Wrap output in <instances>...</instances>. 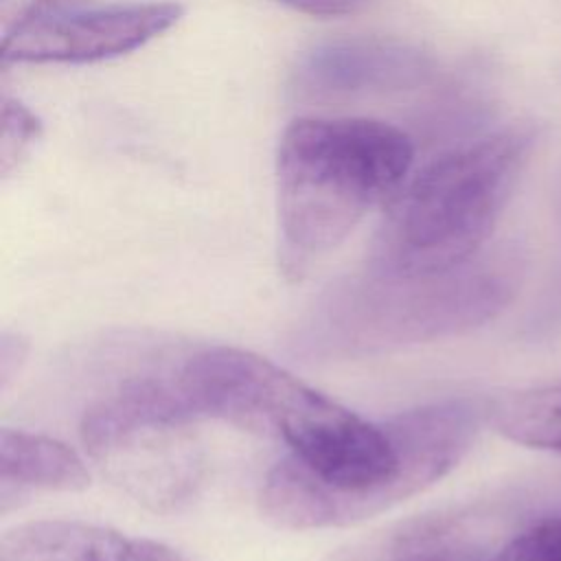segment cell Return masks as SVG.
I'll return each mask as SVG.
<instances>
[{"label": "cell", "mask_w": 561, "mask_h": 561, "mask_svg": "<svg viewBox=\"0 0 561 561\" xmlns=\"http://www.w3.org/2000/svg\"><path fill=\"white\" fill-rule=\"evenodd\" d=\"M522 274L513 254L473 256L419 276L368 267L322 291L294 327L289 346L311 362H342L460 335L504 311Z\"/></svg>", "instance_id": "1"}, {"label": "cell", "mask_w": 561, "mask_h": 561, "mask_svg": "<svg viewBox=\"0 0 561 561\" xmlns=\"http://www.w3.org/2000/svg\"><path fill=\"white\" fill-rule=\"evenodd\" d=\"M414 147L375 118H296L276 153L278 263L302 278L364 215L405 184Z\"/></svg>", "instance_id": "2"}, {"label": "cell", "mask_w": 561, "mask_h": 561, "mask_svg": "<svg viewBox=\"0 0 561 561\" xmlns=\"http://www.w3.org/2000/svg\"><path fill=\"white\" fill-rule=\"evenodd\" d=\"M530 145L533 129L513 125L427 162L390 199L370 270L419 276L478 256Z\"/></svg>", "instance_id": "3"}, {"label": "cell", "mask_w": 561, "mask_h": 561, "mask_svg": "<svg viewBox=\"0 0 561 561\" xmlns=\"http://www.w3.org/2000/svg\"><path fill=\"white\" fill-rule=\"evenodd\" d=\"M195 421L173 373L136 375L85 410L81 440L118 489L167 513L186 504L202 480Z\"/></svg>", "instance_id": "4"}, {"label": "cell", "mask_w": 561, "mask_h": 561, "mask_svg": "<svg viewBox=\"0 0 561 561\" xmlns=\"http://www.w3.org/2000/svg\"><path fill=\"white\" fill-rule=\"evenodd\" d=\"M184 15L178 2L72 9L2 37V64H90L131 53Z\"/></svg>", "instance_id": "5"}, {"label": "cell", "mask_w": 561, "mask_h": 561, "mask_svg": "<svg viewBox=\"0 0 561 561\" xmlns=\"http://www.w3.org/2000/svg\"><path fill=\"white\" fill-rule=\"evenodd\" d=\"M511 535L486 508H451L399 524L335 561H495Z\"/></svg>", "instance_id": "6"}, {"label": "cell", "mask_w": 561, "mask_h": 561, "mask_svg": "<svg viewBox=\"0 0 561 561\" xmlns=\"http://www.w3.org/2000/svg\"><path fill=\"white\" fill-rule=\"evenodd\" d=\"M0 561H188L167 543L79 522L39 519L11 528Z\"/></svg>", "instance_id": "7"}, {"label": "cell", "mask_w": 561, "mask_h": 561, "mask_svg": "<svg viewBox=\"0 0 561 561\" xmlns=\"http://www.w3.org/2000/svg\"><path fill=\"white\" fill-rule=\"evenodd\" d=\"M421 70V59L383 42H337L313 50L300 68V81L318 94H348L410 83Z\"/></svg>", "instance_id": "8"}, {"label": "cell", "mask_w": 561, "mask_h": 561, "mask_svg": "<svg viewBox=\"0 0 561 561\" xmlns=\"http://www.w3.org/2000/svg\"><path fill=\"white\" fill-rule=\"evenodd\" d=\"M90 482L83 460L64 443L26 432L2 427L0 432V504L2 513L11 502L31 491H79Z\"/></svg>", "instance_id": "9"}, {"label": "cell", "mask_w": 561, "mask_h": 561, "mask_svg": "<svg viewBox=\"0 0 561 561\" xmlns=\"http://www.w3.org/2000/svg\"><path fill=\"white\" fill-rule=\"evenodd\" d=\"M489 421L513 443L561 451V381L497 399L489 405Z\"/></svg>", "instance_id": "10"}, {"label": "cell", "mask_w": 561, "mask_h": 561, "mask_svg": "<svg viewBox=\"0 0 561 561\" xmlns=\"http://www.w3.org/2000/svg\"><path fill=\"white\" fill-rule=\"evenodd\" d=\"M495 561H561V511L513 530Z\"/></svg>", "instance_id": "11"}, {"label": "cell", "mask_w": 561, "mask_h": 561, "mask_svg": "<svg viewBox=\"0 0 561 561\" xmlns=\"http://www.w3.org/2000/svg\"><path fill=\"white\" fill-rule=\"evenodd\" d=\"M42 136V123L20 101H2V134H0V173L9 178L22 167L33 145Z\"/></svg>", "instance_id": "12"}, {"label": "cell", "mask_w": 561, "mask_h": 561, "mask_svg": "<svg viewBox=\"0 0 561 561\" xmlns=\"http://www.w3.org/2000/svg\"><path fill=\"white\" fill-rule=\"evenodd\" d=\"M90 0H0L2 37L44 18L85 7Z\"/></svg>", "instance_id": "13"}, {"label": "cell", "mask_w": 561, "mask_h": 561, "mask_svg": "<svg viewBox=\"0 0 561 561\" xmlns=\"http://www.w3.org/2000/svg\"><path fill=\"white\" fill-rule=\"evenodd\" d=\"M28 342L20 333L4 331L0 337V383L2 388L9 386V381L20 373L22 364L26 362Z\"/></svg>", "instance_id": "14"}, {"label": "cell", "mask_w": 561, "mask_h": 561, "mask_svg": "<svg viewBox=\"0 0 561 561\" xmlns=\"http://www.w3.org/2000/svg\"><path fill=\"white\" fill-rule=\"evenodd\" d=\"M300 13L307 15H318V18H333V15H344L355 11L362 0H278Z\"/></svg>", "instance_id": "15"}]
</instances>
